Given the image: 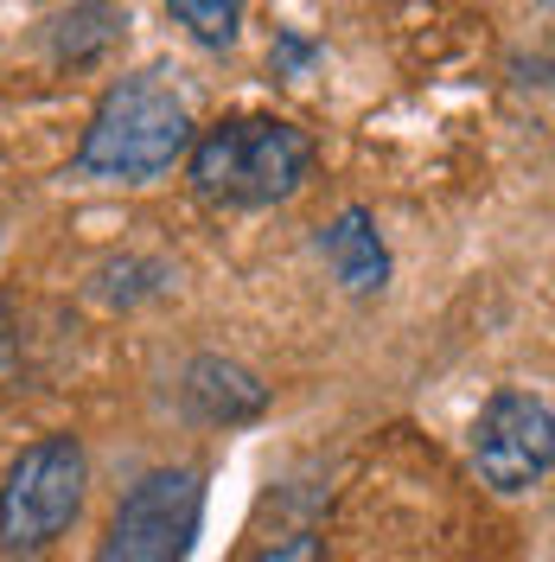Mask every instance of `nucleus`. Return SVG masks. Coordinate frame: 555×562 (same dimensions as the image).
Wrapping results in <instances>:
<instances>
[{
  "mask_svg": "<svg viewBox=\"0 0 555 562\" xmlns=\"http://www.w3.org/2000/svg\"><path fill=\"white\" fill-rule=\"evenodd\" d=\"M205 525V473L199 467H154L115 505L97 562H192Z\"/></svg>",
  "mask_w": 555,
  "mask_h": 562,
  "instance_id": "nucleus-4",
  "label": "nucleus"
},
{
  "mask_svg": "<svg viewBox=\"0 0 555 562\" xmlns=\"http://www.w3.org/2000/svg\"><path fill=\"white\" fill-rule=\"evenodd\" d=\"M319 249H326V269L339 276V288H346V294H377L383 281H389V249H383L377 217H371L364 205L339 211V217L326 224Z\"/></svg>",
  "mask_w": 555,
  "mask_h": 562,
  "instance_id": "nucleus-6",
  "label": "nucleus"
},
{
  "mask_svg": "<svg viewBox=\"0 0 555 562\" xmlns=\"http://www.w3.org/2000/svg\"><path fill=\"white\" fill-rule=\"evenodd\" d=\"M243 7H249V0H167V13H173L179 26L205 45V52L237 45V33H243Z\"/></svg>",
  "mask_w": 555,
  "mask_h": 562,
  "instance_id": "nucleus-9",
  "label": "nucleus"
},
{
  "mask_svg": "<svg viewBox=\"0 0 555 562\" xmlns=\"http://www.w3.org/2000/svg\"><path fill=\"white\" fill-rule=\"evenodd\" d=\"M83 486H90V454L77 435H38L33 448H20L0 480V550L7 557L52 550L77 525Z\"/></svg>",
  "mask_w": 555,
  "mask_h": 562,
  "instance_id": "nucleus-3",
  "label": "nucleus"
},
{
  "mask_svg": "<svg viewBox=\"0 0 555 562\" xmlns=\"http://www.w3.org/2000/svg\"><path fill=\"white\" fill-rule=\"evenodd\" d=\"M256 562H326V543H319V537H287L275 550H262Z\"/></svg>",
  "mask_w": 555,
  "mask_h": 562,
  "instance_id": "nucleus-10",
  "label": "nucleus"
},
{
  "mask_svg": "<svg viewBox=\"0 0 555 562\" xmlns=\"http://www.w3.org/2000/svg\"><path fill=\"white\" fill-rule=\"evenodd\" d=\"M185 409L199 422H256L269 409V390L256 384V371L230 364V358H192L185 371Z\"/></svg>",
  "mask_w": 555,
  "mask_h": 562,
  "instance_id": "nucleus-7",
  "label": "nucleus"
},
{
  "mask_svg": "<svg viewBox=\"0 0 555 562\" xmlns=\"http://www.w3.org/2000/svg\"><path fill=\"white\" fill-rule=\"evenodd\" d=\"M192 135H199V122L179 97L173 70L167 65L128 70L103 90V103L90 109V128L77 140V173L109 179V186H147V179L173 173L185 160Z\"/></svg>",
  "mask_w": 555,
  "mask_h": 562,
  "instance_id": "nucleus-1",
  "label": "nucleus"
},
{
  "mask_svg": "<svg viewBox=\"0 0 555 562\" xmlns=\"http://www.w3.org/2000/svg\"><path fill=\"white\" fill-rule=\"evenodd\" d=\"M122 26H128V13L115 7V0H83V7H70V13H58V58L65 65H90L97 52H109L115 38H122Z\"/></svg>",
  "mask_w": 555,
  "mask_h": 562,
  "instance_id": "nucleus-8",
  "label": "nucleus"
},
{
  "mask_svg": "<svg viewBox=\"0 0 555 562\" xmlns=\"http://www.w3.org/2000/svg\"><path fill=\"white\" fill-rule=\"evenodd\" d=\"M192 192L205 205L262 211L294 199L313 173V135L287 115H224L192 135Z\"/></svg>",
  "mask_w": 555,
  "mask_h": 562,
  "instance_id": "nucleus-2",
  "label": "nucleus"
},
{
  "mask_svg": "<svg viewBox=\"0 0 555 562\" xmlns=\"http://www.w3.org/2000/svg\"><path fill=\"white\" fill-rule=\"evenodd\" d=\"M473 467L491 492L505 498H523L550 480L555 467V416L550 396L536 390H491L479 422H473Z\"/></svg>",
  "mask_w": 555,
  "mask_h": 562,
  "instance_id": "nucleus-5",
  "label": "nucleus"
}]
</instances>
